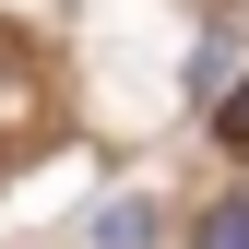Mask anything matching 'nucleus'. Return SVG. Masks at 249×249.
<instances>
[{"instance_id":"4","label":"nucleus","mask_w":249,"mask_h":249,"mask_svg":"<svg viewBox=\"0 0 249 249\" xmlns=\"http://www.w3.org/2000/svg\"><path fill=\"white\" fill-rule=\"evenodd\" d=\"M24 107V71H12V48H0V119H12Z\"/></svg>"},{"instance_id":"3","label":"nucleus","mask_w":249,"mask_h":249,"mask_svg":"<svg viewBox=\"0 0 249 249\" xmlns=\"http://www.w3.org/2000/svg\"><path fill=\"white\" fill-rule=\"evenodd\" d=\"M213 131H226V142L249 154V83H237V95H226V107H213Z\"/></svg>"},{"instance_id":"1","label":"nucleus","mask_w":249,"mask_h":249,"mask_svg":"<svg viewBox=\"0 0 249 249\" xmlns=\"http://www.w3.org/2000/svg\"><path fill=\"white\" fill-rule=\"evenodd\" d=\"M83 237H95V249H142V202H107V213H83Z\"/></svg>"},{"instance_id":"2","label":"nucleus","mask_w":249,"mask_h":249,"mask_svg":"<svg viewBox=\"0 0 249 249\" xmlns=\"http://www.w3.org/2000/svg\"><path fill=\"white\" fill-rule=\"evenodd\" d=\"M190 249H249V202H213L202 226H190Z\"/></svg>"}]
</instances>
